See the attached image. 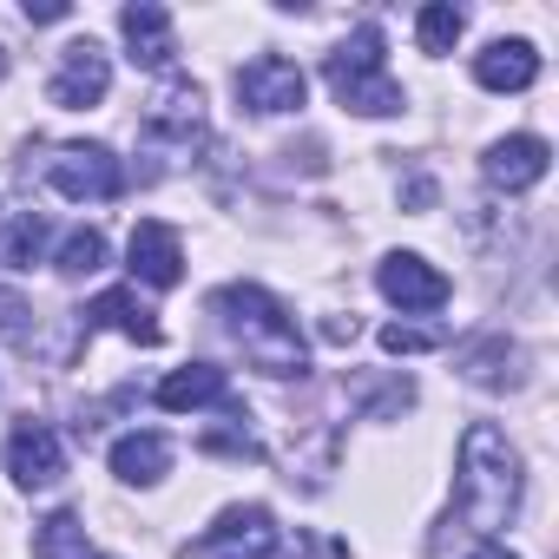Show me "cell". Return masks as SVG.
Instances as JSON below:
<instances>
[{
	"instance_id": "cell-20",
	"label": "cell",
	"mask_w": 559,
	"mask_h": 559,
	"mask_svg": "<svg viewBox=\"0 0 559 559\" xmlns=\"http://www.w3.org/2000/svg\"><path fill=\"white\" fill-rule=\"evenodd\" d=\"M467 382H480V389H520V349L513 343H480L474 356H467Z\"/></svg>"
},
{
	"instance_id": "cell-26",
	"label": "cell",
	"mask_w": 559,
	"mask_h": 559,
	"mask_svg": "<svg viewBox=\"0 0 559 559\" xmlns=\"http://www.w3.org/2000/svg\"><path fill=\"white\" fill-rule=\"evenodd\" d=\"M73 8L67 0H27V21H40V27H53V21H67Z\"/></svg>"
},
{
	"instance_id": "cell-22",
	"label": "cell",
	"mask_w": 559,
	"mask_h": 559,
	"mask_svg": "<svg viewBox=\"0 0 559 559\" xmlns=\"http://www.w3.org/2000/svg\"><path fill=\"white\" fill-rule=\"evenodd\" d=\"M40 243H47V217H40V211H21V217H14V230L0 237V263L27 270V263L40 257Z\"/></svg>"
},
{
	"instance_id": "cell-16",
	"label": "cell",
	"mask_w": 559,
	"mask_h": 559,
	"mask_svg": "<svg viewBox=\"0 0 559 559\" xmlns=\"http://www.w3.org/2000/svg\"><path fill=\"white\" fill-rule=\"evenodd\" d=\"M152 402L171 408V415H191V408H217V402H230V382H224V369L191 362V369H171V376L152 389Z\"/></svg>"
},
{
	"instance_id": "cell-25",
	"label": "cell",
	"mask_w": 559,
	"mask_h": 559,
	"mask_svg": "<svg viewBox=\"0 0 559 559\" xmlns=\"http://www.w3.org/2000/svg\"><path fill=\"white\" fill-rule=\"evenodd\" d=\"M284 559H349V546H343V539H330V533H297Z\"/></svg>"
},
{
	"instance_id": "cell-11",
	"label": "cell",
	"mask_w": 559,
	"mask_h": 559,
	"mask_svg": "<svg viewBox=\"0 0 559 559\" xmlns=\"http://www.w3.org/2000/svg\"><path fill=\"white\" fill-rule=\"evenodd\" d=\"M8 474H14V487H53L60 474H67V448H60V435L47 428V421H21L14 435H8Z\"/></svg>"
},
{
	"instance_id": "cell-3",
	"label": "cell",
	"mask_w": 559,
	"mask_h": 559,
	"mask_svg": "<svg viewBox=\"0 0 559 559\" xmlns=\"http://www.w3.org/2000/svg\"><path fill=\"white\" fill-rule=\"evenodd\" d=\"M382 47H389L382 27H356V34L323 60L330 93H336L349 112H362V119H395V112L408 106V93H402V80L389 73V53H382Z\"/></svg>"
},
{
	"instance_id": "cell-17",
	"label": "cell",
	"mask_w": 559,
	"mask_h": 559,
	"mask_svg": "<svg viewBox=\"0 0 559 559\" xmlns=\"http://www.w3.org/2000/svg\"><path fill=\"white\" fill-rule=\"evenodd\" d=\"M165 467H171V441L165 435H119L112 441V474L126 480V487H158L165 480Z\"/></svg>"
},
{
	"instance_id": "cell-27",
	"label": "cell",
	"mask_w": 559,
	"mask_h": 559,
	"mask_svg": "<svg viewBox=\"0 0 559 559\" xmlns=\"http://www.w3.org/2000/svg\"><path fill=\"white\" fill-rule=\"evenodd\" d=\"M467 559H520V552H507V546H500V539H480V546H474V552H467Z\"/></svg>"
},
{
	"instance_id": "cell-13",
	"label": "cell",
	"mask_w": 559,
	"mask_h": 559,
	"mask_svg": "<svg viewBox=\"0 0 559 559\" xmlns=\"http://www.w3.org/2000/svg\"><path fill=\"white\" fill-rule=\"evenodd\" d=\"M119 34H126L132 60L152 67V73H165L178 60V34H171V14L158 8V0H132V8L119 14Z\"/></svg>"
},
{
	"instance_id": "cell-15",
	"label": "cell",
	"mask_w": 559,
	"mask_h": 559,
	"mask_svg": "<svg viewBox=\"0 0 559 559\" xmlns=\"http://www.w3.org/2000/svg\"><path fill=\"white\" fill-rule=\"evenodd\" d=\"M80 317H86V336H93V330H119V336H132L139 349H158V343H165V330L152 323V310L139 304V290H106V297H93Z\"/></svg>"
},
{
	"instance_id": "cell-9",
	"label": "cell",
	"mask_w": 559,
	"mask_h": 559,
	"mask_svg": "<svg viewBox=\"0 0 559 559\" xmlns=\"http://www.w3.org/2000/svg\"><path fill=\"white\" fill-rule=\"evenodd\" d=\"M145 132L165 139V145H178V152H191L204 139V93L191 80H165L152 93V106H145Z\"/></svg>"
},
{
	"instance_id": "cell-12",
	"label": "cell",
	"mask_w": 559,
	"mask_h": 559,
	"mask_svg": "<svg viewBox=\"0 0 559 559\" xmlns=\"http://www.w3.org/2000/svg\"><path fill=\"white\" fill-rule=\"evenodd\" d=\"M126 257H132V276H139V284H152V290H171L178 276H185V243H178V230L158 224V217L132 224Z\"/></svg>"
},
{
	"instance_id": "cell-28",
	"label": "cell",
	"mask_w": 559,
	"mask_h": 559,
	"mask_svg": "<svg viewBox=\"0 0 559 559\" xmlns=\"http://www.w3.org/2000/svg\"><path fill=\"white\" fill-rule=\"evenodd\" d=\"M0 80H8V53H0Z\"/></svg>"
},
{
	"instance_id": "cell-8",
	"label": "cell",
	"mask_w": 559,
	"mask_h": 559,
	"mask_svg": "<svg viewBox=\"0 0 559 559\" xmlns=\"http://www.w3.org/2000/svg\"><path fill=\"white\" fill-rule=\"evenodd\" d=\"M112 93V60H106V47L99 40H73L67 53H60V73L47 80V99L60 106V112H86V106H99Z\"/></svg>"
},
{
	"instance_id": "cell-18",
	"label": "cell",
	"mask_w": 559,
	"mask_h": 559,
	"mask_svg": "<svg viewBox=\"0 0 559 559\" xmlns=\"http://www.w3.org/2000/svg\"><path fill=\"white\" fill-rule=\"evenodd\" d=\"M34 559H93V546H86V520H80L73 507L47 513V520L34 526Z\"/></svg>"
},
{
	"instance_id": "cell-23",
	"label": "cell",
	"mask_w": 559,
	"mask_h": 559,
	"mask_svg": "<svg viewBox=\"0 0 559 559\" xmlns=\"http://www.w3.org/2000/svg\"><path fill=\"white\" fill-rule=\"evenodd\" d=\"M441 343H448V336H441V330H421V323H389V330H382V349H389V356H428V349H441Z\"/></svg>"
},
{
	"instance_id": "cell-21",
	"label": "cell",
	"mask_w": 559,
	"mask_h": 559,
	"mask_svg": "<svg viewBox=\"0 0 559 559\" xmlns=\"http://www.w3.org/2000/svg\"><path fill=\"white\" fill-rule=\"evenodd\" d=\"M53 263H60V276H93V270H106V237L99 230H67Z\"/></svg>"
},
{
	"instance_id": "cell-10",
	"label": "cell",
	"mask_w": 559,
	"mask_h": 559,
	"mask_svg": "<svg viewBox=\"0 0 559 559\" xmlns=\"http://www.w3.org/2000/svg\"><path fill=\"white\" fill-rule=\"evenodd\" d=\"M546 165H552V145H546L539 132H513V139H493V145H487L480 178H487L493 191H533V185L546 178Z\"/></svg>"
},
{
	"instance_id": "cell-1",
	"label": "cell",
	"mask_w": 559,
	"mask_h": 559,
	"mask_svg": "<svg viewBox=\"0 0 559 559\" xmlns=\"http://www.w3.org/2000/svg\"><path fill=\"white\" fill-rule=\"evenodd\" d=\"M520 487H526V474H520V448H513L493 421H474V428L461 435V461H454V513H448V526L461 520L467 533L493 539V533L520 513Z\"/></svg>"
},
{
	"instance_id": "cell-2",
	"label": "cell",
	"mask_w": 559,
	"mask_h": 559,
	"mask_svg": "<svg viewBox=\"0 0 559 559\" xmlns=\"http://www.w3.org/2000/svg\"><path fill=\"white\" fill-rule=\"evenodd\" d=\"M211 310L224 317V330L243 343V356L263 369V376H304L310 369V343L297 330V317L276 304L263 284H224L211 297Z\"/></svg>"
},
{
	"instance_id": "cell-29",
	"label": "cell",
	"mask_w": 559,
	"mask_h": 559,
	"mask_svg": "<svg viewBox=\"0 0 559 559\" xmlns=\"http://www.w3.org/2000/svg\"><path fill=\"white\" fill-rule=\"evenodd\" d=\"M93 559H106V552H93Z\"/></svg>"
},
{
	"instance_id": "cell-6",
	"label": "cell",
	"mask_w": 559,
	"mask_h": 559,
	"mask_svg": "<svg viewBox=\"0 0 559 559\" xmlns=\"http://www.w3.org/2000/svg\"><path fill=\"white\" fill-rule=\"evenodd\" d=\"M376 290L402 310V317H421V310H441L454 290H448V276L428 263V257H415V250H389L382 263H376Z\"/></svg>"
},
{
	"instance_id": "cell-7",
	"label": "cell",
	"mask_w": 559,
	"mask_h": 559,
	"mask_svg": "<svg viewBox=\"0 0 559 559\" xmlns=\"http://www.w3.org/2000/svg\"><path fill=\"white\" fill-rule=\"evenodd\" d=\"M237 99L250 106V112H297L304 99H310V80H304V67L297 60H284V53H257L250 67H237Z\"/></svg>"
},
{
	"instance_id": "cell-24",
	"label": "cell",
	"mask_w": 559,
	"mask_h": 559,
	"mask_svg": "<svg viewBox=\"0 0 559 559\" xmlns=\"http://www.w3.org/2000/svg\"><path fill=\"white\" fill-rule=\"evenodd\" d=\"M27 297L21 290H0V336H8L14 349H34V323H27Z\"/></svg>"
},
{
	"instance_id": "cell-19",
	"label": "cell",
	"mask_w": 559,
	"mask_h": 559,
	"mask_svg": "<svg viewBox=\"0 0 559 559\" xmlns=\"http://www.w3.org/2000/svg\"><path fill=\"white\" fill-rule=\"evenodd\" d=\"M467 34V14L454 8V0H428V8L415 14V40H421V53H454V40Z\"/></svg>"
},
{
	"instance_id": "cell-14",
	"label": "cell",
	"mask_w": 559,
	"mask_h": 559,
	"mask_svg": "<svg viewBox=\"0 0 559 559\" xmlns=\"http://www.w3.org/2000/svg\"><path fill=\"white\" fill-rule=\"evenodd\" d=\"M539 80V47L533 40H487L474 53V86L487 93H526Z\"/></svg>"
},
{
	"instance_id": "cell-5",
	"label": "cell",
	"mask_w": 559,
	"mask_h": 559,
	"mask_svg": "<svg viewBox=\"0 0 559 559\" xmlns=\"http://www.w3.org/2000/svg\"><path fill=\"white\" fill-rule=\"evenodd\" d=\"M191 559H276V520L270 507H224L198 539H191Z\"/></svg>"
},
{
	"instance_id": "cell-4",
	"label": "cell",
	"mask_w": 559,
	"mask_h": 559,
	"mask_svg": "<svg viewBox=\"0 0 559 559\" xmlns=\"http://www.w3.org/2000/svg\"><path fill=\"white\" fill-rule=\"evenodd\" d=\"M47 185H53L60 198H73V204H106V198L126 191V165L112 158V145H86V139H73V145H53V158H47Z\"/></svg>"
}]
</instances>
